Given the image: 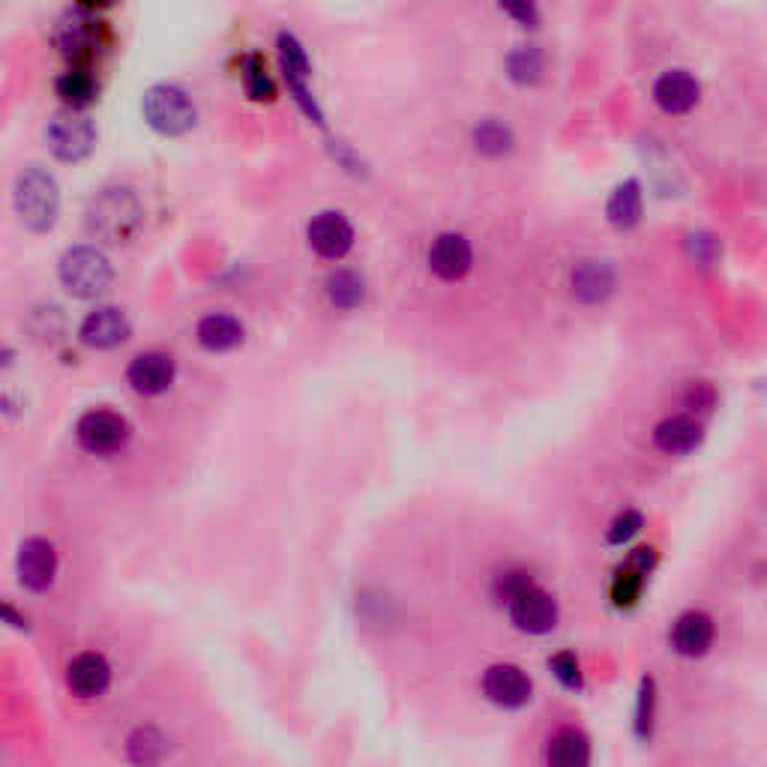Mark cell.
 Here are the masks:
<instances>
[{
	"instance_id": "cell-14",
	"label": "cell",
	"mask_w": 767,
	"mask_h": 767,
	"mask_svg": "<svg viewBox=\"0 0 767 767\" xmlns=\"http://www.w3.org/2000/svg\"><path fill=\"white\" fill-rule=\"evenodd\" d=\"M126 378H130L135 393L159 396L171 387V381H175V360H171L168 354H159V352L138 354V357L130 363Z\"/></svg>"
},
{
	"instance_id": "cell-5",
	"label": "cell",
	"mask_w": 767,
	"mask_h": 767,
	"mask_svg": "<svg viewBox=\"0 0 767 767\" xmlns=\"http://www.w3.org/2000/svg\"><path fill=\"white\" fill-rule=\"evenodd\" d=\"M45 142H48V151L60 163H81V159H88L93 144H97V130H93V123L85 114H78L73 109L57 114L55 121L48 123Z\"/></svg>"
},
{
	"instance_id": "cell-29",
	"label": "cell",
	"mask_w": 767,
	"mask_h": 767,
	"mask_svg": "<svg viewBox=\"0 0 767 767\" xmlns=\"http://www.w3.org/2000/svg\"><path fill=\"white\" fill-rule=\"evenodd\" d=\"M165 753H168V741H165L163 732H156L151 725H147V729H138V732L130 737V758L132 762H138V765H154Z\"/></svg>"
},
{
	"instance_id": "cell-1",
	"label": "cell",
	"mask_w": 767,
	"mask_h": 767,
	"mask_svg": "<svg viewBox=\"0 0 767 767\" xmlns=\"http://www.w3.org/2000/svg\"><path fill=\"white\" fill-rule=\"evenodd\" d=\"M142 201L132 189L123 187L102 189L99 196L90 198L88 210H85V225H88L90 237L111 243V246L130 243L142 229Z\"/></svg>"
},
{
	"instance_id": "cell-30",
	"label": "cell",
	"mask_w": 767,
	"mask_h": 767,
	"mask_svg": "<svg viewBox=\"0 0 767 767\" xmlns=\"http://www.w3.org/2000/svg\"><path fill=\"white\" fill-rule=\"evenodd\" d=\"M642 531V515L633 513V510H626V513H621L618 519L612 522V527H609V543H614V546H624L626 540H633Z\"/></svg>"
},
{
	"instance_id": "cell-21",
	"label": "cell",
	"mask_w": 767,
	"mask_h": 767,
	"mask_svg": "<svg viewBox=\"0 0 767 767\" xmlns=\"http://www.w3.org/2000/svg\"><path fill=\"white\" fill-rule=\"evenodd\" d=\"M614 270L603 262H585L573 270V294L585 303H600L612 294Z\"/></svg>"
},
{
	"instance_id": "cell-9",
	"label": "cell",
	"mask_w": 767,
	"mask_h": 767,
	"mask_svg": "<svg viewBox=\"0 0 767 767\" xmlns=\"http://www.w3.org/2000/svg\"><path fill=\"white\" fill-rule=\"evenodd\" d=\"M55 43L66 57H73V64L76 66L88 64L90 57H93V52L99 48V43H102V24L93 22L90 12L78 10L73 12V15H66L64 22L57 24Z\"/></svg>"
},
{
	"instance_id": "cell-19",
	"label": "cell",
	"mask_w": 767,
	"mask_h": 767,
	"mask_svg": "<svg viewBox=\"0 0 767 767\" xmlns=\"http://www.w3.org/2000/svg\"><path fill=\"white\" fill-rule=\"evenodd\" d=\"M702 441V426L690 416H669L654 429V444L669 456H683L690 449L699 447Z\"/></svg>"
},
{
	"instance_id": "cell-15",
	"label": "cell",
	"mask_w": 767,
	"mask_h": 767,
	"mask_svg": "<svg viewBox=\"0 0 767 767\" xmlns=\"http://www.w3.org/2000/svg\"><path fill=\"white\" fill-rule=\"evenodd\" d=\"M699 93H702V88L687 69H669L654 85V102L666 114H687L690 109H696Z\"/></svg>"
},
{
	"instance_id": "cell-26",
	"label": "cell",
	"mask_w": 767,
	"mask_h": 767,
	"mask_svg": "<svg viewBox=\"0 0 767 767\" xmlns=\"http://www.w3.org/2000/svg\"><path fill=\"white\" fill-rule=\"evenodd\" d=\"M543 69H546V60L537 52V45H519L507 57V76L513 78L515 85H525V88L537 85L543 78Z\"/></svg>"
},
{
	"instance_id": "cell-12",
	"label": "cell",
	"mask_w": 767,
	"mask_h": 767,
	"mask_svg": "<svg viewBox=\"0 0 767 767\" xmlns=\"http://www.w3.org/2000/svg\"><path fill=\"white\" fill-rule=\"evenodd\" d=\"M57 573V555L55 546L43 537L27 540L22 548H19V579L27 591L43 593L52 588Z\"/></svg>"
},
{
	"instance_id": "cell-16",
	"label": "cell",
	"mask_w": 767,
	"mask_h": 767,
	"mask_svg": "<svg viewBox=\"0 0 767 767\" xmlns=\"http://www.w3.org/2000/svg\"><path fill=\"white\" fill-rule=\"evenodd\" d=\"M130 321H126L121 309L102 307L93 309L88 319L81 321V333L78 336L90 348H114V345L130 340Z\"/></svg>"
},
{
	"instance_id": "cell-36",
	"label": "cell",
	"mask_w": 767,
	"mask_h": 767,
	"mask_svg": "<svg viewBox=\"0 0 767 767\" xmlns=\"http://www.w3.org/2000/svg\"><path fill=\"white\" fill-rule=\"evenodd\" d=\"M109 0H78V10H85V12H97L99 7H105Z\"/></svg>"
},
{
	"instance_id": "cell-31",
	"label": "cell",
	"mask_w": 767,
	"mask_h": 767,
	"mask_svg": "<svg viewBox=\"0 0 767 767\" xmlns=\"http://www.w3.org/2000/svg\"><path fill=\"white\" fill-rule=\"evenodd\" d=\"M498 3H501V10H504L513 22L522 24V27H537V0H498Z\"/></svg>"
},
{
	"instance_id": "cell-2",
	"label": "cell",
	"mask_w": 767,
	"mask_h": 767,
	"mask_svg": "<svg viewBox=\"0 0 767 767\" xmlns=\"http://www.w3.org/2000/svg\"><path fill=\"white\" fill-rule=\"evenodd\" d=\"M57 210H60V192L55 177L36 165L24 168L15 180V213L24 229L48 231L57 222Z\"/></svg>"
},
{
	"instance_id": "cell-18",
	"label": "cell",
	"mask_w": 767,
	"mask_h": 767,
	"mask_svg": "<svg viewBox=\"0 0 767 767\" xmlns=\"http://www.w3.org/2000/svg\"><path fill=\"white\" fill-rule=\"evenodd\" d=\"M713 642V621L702 612L680 614L671 630V645L683 657H702Z\"/></svg>"
},
{
	"instance_id": "cell-23",
	"label": "cell",
	"mask_w": 767,
	"mask_h": 767,
	"mask_svg": "<svg viewBox=\"0 0 767 767\" xmlns=\"http://www.w3.org/2000/svg\"><path fill=\"white\" fill-rule=\"evenodd\" d=\"M642 208H645L642 187H638L636 180H626V184H621V187L612 192V198H609V220H612V225H618V229H633V225H638V220H642Z\"/></svg>"
},
{
	"instance_id": "cell-34",
	"label": "cell",
	"mask_w": 767,
	"mask_h": 767,
	"mask_svg": "<svg viewBox=\"0 0 767 767\" xmlns=\"http://www.w3.org/2000/svg\"><path fill=\"white\" fill-rule=\"evenodd\" d=\"M687 402H690V405L711 408V402H713V390H711V387H708V383H692L690 393H687Z\"/></svg>"
},
{
	"instance_id": "cell-8",
	"label": "cell",
	"mask_w": 767,
	"mask_h": 767,
	"mask_svg": "<svg viewBox=\"0 0 767 767\" xmlns=\"http://www.w3.org/2000/svg\"><path fill=\"white\" fill-rule=\"evenodd\" d=\"M507 605H510V621L522 633H531V636H543L558 624V603L534 585H527L525 591L515 593Z\"/></svg>"
},
{
	"instance_id": "cell-33",
	"label": "cell",
	"mask_w": 767,
	"mask_h": 767,
	"mask_svg": "<svg viewBox=\"0 0 767 767\" xmlns=\"http://www.w3.org/2000/svg\"><path fill=\"white\" fill-rule=\"evenodd\" d=\"M527 585H534V581H531V576H527V573H522V570H510V573H504V576H498V585H494V591H498V597H501L504 603H510V600H513L515 593L525 591Z\"/></svg>"
},
{
	"instance_id": "cell-13",
	"label": "cell",
	"mask_w": 767,
	"mask_h": 767,
	"mask_svg": "<svg viewBox=\"0 0 767 767\" xmlns=\"http://www.w3.org/2000/svg\"><path fill=\"white\" fill-rule=\"evenodd\" d=\"M471 243L465 241L462 234H441L438 241L432 243V249H429V267L444 282L462 279V276L471 270Z\"/></svg>"
},
{
	"instance_id": "cell-11",
	"label": "cell",
	"mask_w": 767,
	"mask_h": 767,
	"mask_svg": "<svg viewBox=\"0 0 767 767\" xmlns=\"http://www.w3.org/2000/svg\"><path fill=\"white\" fill-rule=\"evenodd\" d=\"M482 692H486L489 702L515 711V708H525L531 702V680L519 666L498 663L482 675Z\"/></svg>"
},
{
	"instance_id": "cell-7",
	"label": "cell",
	"mask_w": 767,
	"mask_h": 767,
	"mask_svg": "<svg viewBox=\"0 0 767 767\" xmlns=\"http://www.w3.org/2000/svg\"><path fill=\"white\" fill-rule=\"evenodd\" d=\"M279 64H282V73H286V81L288 88H291V93H294L297 105L307 111L315 123H324L321 109L315 105V97H312V90H309L312 64H309L303 45L297 43V36H291V33H282V36H279Z\"/></svg>"
},
{
	"instance_id": "cell-10",
	"label": "cell",
	"mask_w": 767,
	"mask_h": 767,
	"mask_svg": "<svg viewBox=\"0 0 767 767\" xmlns=\"http://www.w3.org/2000/svg\"><path fill=\"white\" fill-rule=\"evenodd\" d=\"M309 246L327 258V262H340L352 253L354 246V229L352 222L345 220V213L340 210H324L315 220L309 222Z\"/></svg>"
},
{
	"instance_id": "cell-22",
	"label": "cell",
	"mask_w": 767,
	"mask_h": 767,
	"mask_svg": "<svg viewBox=\"0 0 767 767\" xmlns=\"http://www.w3.org/2000/svg\"><path fill=\"white\" fill-rule=\"evenodd\" d=\"M591 762V744L576 729H564L548 744V765L555 767H581Z\"/></svg>"
},
{
	"instance_id": "cell-3",
	"label": "cell",
	"mask_w": 767,
	"mask_h": 767,
	"mask_svg": "<svg viewBox=\"0 0 767 767\" xmlns=\"http://www.w3.org/2000/svg\"><path fill=\"white\" fill-rule=\"evenodd\" d=\"M60 286L78 300H93V297L105 294L114 279V270L105 255L93 249V246H76L60 258L57 267Z\"/></svg>"
},
{
	"instance_id": "cell-32",
	"label": "cell",
	"mask_w": 767,
	"mask_h": 767,
	"mask_svg": "<svg viewBox=\"0 0 767 767\" xmlns=\"http://www.w3.org/2000/svg\"><path fill=\"white\" fill-rule=\"evenodd\" d=\"M552 671L558 675V680L564 683V687H570V690H579L581 687L579 663H576L573 654H558V657H552Z\"/></svg>"
},
{
	"instance_id": "cell-25",
	"label": "cell",
	"mask_w": 767,
	"mask_h": 767,
	"mask_svg": "<svg viewBox=\"0 0 767 767\" xmlns=\"http://www.w3.org/2000/svg\"><path fill=\"white\" fill-rule=\"evenodd\" d=\"M327 297L336 309H357L366 300V282L357 270H336L327 279Z\"/></svg>"
},
{
	"instance_id": "cell-20",
	"label": "cell",
	"mask_w": 767,
	"mask_h": 767,
	"mask_svg": "<svg viewBox=\"0 0 767 767\" xmlns=\"http://www.w3.org/2000/svg\"><path fill=\"white\" fill-rule=\"evenodd\" d=\"M196 336L201 348H208V352H231L243 342V324L231 315L213 312V315H204L198 321Z\"/></svg>"
},
{
	"instance_id": "cell-24",
	"label": "cell",
	"mask_w": 767,
	"mask_h": 767,
	"mask_svg": "<svg viewBox=\"0 0 767 767\" xmlns=\"http://www.w3.org/2000/svg\"><path fill=\"white\" fill-rule=\"evenodd\" d=\"M97 81L90 76L85 66H73L69 73L57 78V97L64 99L69 109H88L90 102L97 99Z\"/></svg>"
},
{
	"instance_id": "cell-17",
	"label": "cell",
	"mask_w": 767,
	"mask_h": 767,
	"mask_svg": "<svg viewBox=\"0 0 767 767\" xmlns=\"http://www.w3.org/2000/svg\"><path fill=\"white\" fill-rule=\"evenodd\" d=\"M66 683L69 690L81 696V699H97L109 690L111 683V666L105 663L102 654H81L69 663L66 669Z\"/></svg>"
},
{
	"instance_id": "cell-6",
	"label": "cell",
	"mask_w": 767,
	"mask_h": 767,
	"mask_svg": "<svg viewBox=\"0 0 767 767\" xmlns=\"http://www.w3.org/2000/svg\"><path fill=\"white\" fill-rule=\"evenodd\" d=\"M76 438L88 453L109 456V453H118L121 447H126L130 423L121 414H114V411H88V414L78 420Z\"/></svg>"
},
{
	"instance_id": "cell-35",
	"label": "cell",
	"mask_w": 767,
	"mask_h": 767,
	"mask_svg": "<svg viewBox=\"0 0 767 767\" xmlns=\"http://www.w3.org/2000/svg\"><path fill=\"white\" fill-rule=\"evenodd\" d=\"M3 614H7V621H10V624H12V626H19V630H27V621H24L22 614L15 612V609H12V605H10V603L3 605Z\"/></svg>"
},
{
	"instance_id": "cell-4",
	"label": "cell",
	"mask_w": 767,
	"mask_h": 767,
	"mask_svg": "<svg viewBox=\"0 0 767 767\" xmlns=\"http://www.w3.org/2000/svg\"><path fill=\"white\" fill-rule=\"evenodd\" d=\"M142 109L144 121L151 123V130H156L159 135H168V138L187 135V132L196 130L198 123L196 102L175 85H156V88L147 90Z\"/></svg>"
},
{
	"instance_id": "cell-28",
	"label": "cell",
	"mask_w": 767,
	"mask_h": 767,
	"mask_svg": "<svg viewBox=\"0 0 767 767\" xmlns=\"http://www.w3.org/2000/svg\"><path fill=\"white\" fill-rule=\"evenodd\" d=\"M474 147L486 156H504L513 147V132L501 121H482L474 130Z\"/></svg>"
},
{
	"instance_id": "cell-27",
	"label": "cell",
	"mask_w": 767,
	"mask_h": 767,
	"mask_svg": "<svg viewBox=\"0 0 767 767\" xmlns=\"http://www.w3.org/2000/svg\"><path fill=\"white\" fill-rule=\"evenodd\" d=\"M243 88L249 93V99L255 102H274L276 99V85L274 78L267 76V66L258 55H246L241 64Z\"/></svg>"
}]
</instances>
